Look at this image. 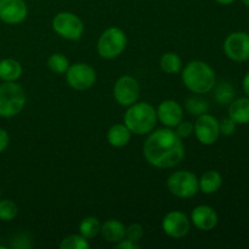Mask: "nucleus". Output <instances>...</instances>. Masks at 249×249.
<instances>
[{
  "mask_svg": "<svg viewBox=\"0 0 249 249\" xmlns=\"http://www.w3.org/2000/svg\"><path fill=\"white\" fill-rule=\"evenodd\" d=\"M143 156L151 165L168 169L179 164L185 157L181 139L170 128L158 129L148 135L143 143Z\"/></svg>",
  "mask_w": 249,
  "mask_h": 249,
  "instance_id": "nucleus-1",
  "label": "nucleus"
},
{
  "mask_svg": "<svg viewBox=\"0 0 249 249\" xmlns=\"http://www.w3.org/2000/svg\"><path fill=\"white\" fill-rule=\"evenodd\" d=\"M182 83L195 94H207L216 84L215 72L208 63L195 60L187 63L182 70Z\"/></svg>",
  "mask_w": 249,
  "mask_h": 249,
  "instance_id": "nucleus-2",
  "label": "nucleus"
},
{
  "mask_svg": "<svg viewBox=\"0 0 249 249\" xmlns=\"http://www.w3.org/2000/svg\"><path fill=\"white\" fill-rule=\"evenodd\" d=\"M157 111L147 102H135L129 106L124 116V124L131 134L145 135L151 133L157 124Z\"/></svg>",
  "mask_w": 249,
  "mask_h": 249,
  "instance_id": "nucleus-3",
  "label": "nucleus"
},
{
  "mask_svg": "<svg viewBox=\"0 0 249 249\" xmlns=\"http://www.w3.org/2000/svg\"><path fill=\"white\" fill-rule=\"evenodd\" d=\"M27 97L23 88L16 82L0 84V117L12 118L24 108Z\"/></svg>",
  "mask_w": 249,
  "mask_h": 249,
  "instance_id": "nucleus-4",
  "label": "nucleus"
},
{
  "mask_svg": "<svg viewBox=\"0 0 249 249\" xmlns=\"http://www.w3.org/2000/svg\"><path fill=\"white\" fill-rule=\"evenodd\" d=\"M126 48V36L118 27H109L100 36L97 53L102 58L112 60L122 55Z\"/></svg>",
  "mask_w": 249,
  "mask_h": 249,
  "instance_id": "nucleus-5",
  "label": "nucleus"
},
{
  "mask_svg": "<svg viewBox=\"0 0 249 249\" xmlns=\"http://www.w3.org/2000/svg\"><path fill=\"white\" fill-rule=\"evenodd\" d=\"M168 190L179 198H191L199 191L198 179L189 170H179L168 178Z\"/></svg>",
  "mask_w": 249,
  "mask_h": 249,
  "instance_id": "nucleus-6",
  "label": "nucleus"
},
{
  "mask_svg": "<svg viewBox=\"0 0 249 249\" xmlns=\"http://www.w3.org/2000/svg\"><path fill=\"white\" fill-rule=\"evenodd\" d=\"M53 29L67 40H79L84 33V23L73 12H58L53 18Z\"/></svg>",
  "mask_w": 249,
  "mask_h": 249,
  "instance_id": "nucleus-7",
  "label": "nucleus"
},
{
  "mask_svg": "<svg viewBox=\"0 0 249 249\" xmlns=\"http://www.w3.org/2000/svg\"><path fill=\"white\" fill-rule=\"evenodd\" d=\"M66 79L72 89L84 91L90 89L96 82V72L88 63H74L66 72Z\"/></svg>",
  "mask_w": 249,
  "mask_h": 249,
  "instance_id": "nucleus-8",
  "label": "nucleus"
},
{
  "mask_svg": "<svg viewBox=\"0 0 249 249\" xmlns=\"http://www.w3.org/2000/svg\"><path fill=\"white\" fill-rule=\"evenodd\" d=\"M224 53L235 62L249 60V34L246 32H233L224 41Z\"/></svg>",
  "mask_w": 249,
  "mask_h": 249,
  "instance_id": "nucleus-9",
  "label": "nucleus"
},
{
  "mask_svg": "<svg viewBox=\"0 0 249 249\" xmlns=\"http://www.w3.org/2000/svg\"><path fill=\"white\" fill-rule=\"evenodd\" d=\"M194 133L202 145H213L220 136L219 121L209 113L201 114L194 124Z\"/></svg>",
  "mask_w": 249,
  "mask_h": 249,
  "instance_id": "nucleus-10",
  "label": "nucleus"
},
{
  "mask_svg": "<svg viewBox=\"0 0 249 249\" xmlns=\"http://www.w3.org/2000/svg\"><path fill=\"white\" fill-rule=\"evenodd\" d=\"M113 96L121 106L129 107L138 101L140 96V85L138 80L130 75H123L116 82Z\"/></svg>",
  "mask_w": 249,
  "mask_h": 249,
  "instance_id": "nucleus-11",
  "label": "nucleus"
},
{
  "mask_svg": "<svg viewBox=\"0 0 249 249\" xmlns=\"http://www.w3.org/2000/svg\"><path fill=\"white\" fill-rule=\"evenodd\" d=\"M162 229L165 235L169 237L182 238L189 233L191 229V221L181 212L173 211L163 218Z\"/></svg>",
  "mask_w": 249,
  "mask_h": 249,
  "instance_id": "nucleus-12",
  "label": "nucleus"
},
{
  "mask_svg": "<svg viewBox=\"0 0 249 249\" xmlns=\"http://www.w3.org/2000/svg\"><path fill=\"white\" fill-rule=\"evenodd\" d=\"M28 7L24 0H0V19L6 24L22 23L27 18Z\"/></svg>",
  "mask_w": 249,
  "mask_h": 249,
  "instance_id": "nucleus-13",
  "label": "nucleus"
},
{
  "mask_svg": "<svg viewBox=\"0 0 249 249\" xmlns=\"http://www.w3.org/2000/svg\"><path fill=\"white\" fill-rule=\"evenodd\" d=\"M157 118L167 128H175L184 118L182 107L174 100H165L158 106Z\"/></svg>",
  "mask_w": 249,
  "mask_h": 249,
  "instance_id": "nucleus-14",
  "label": "nucleus"
},
{
  "mask_svg": "<svg viewBox=\"0 0 249 249\" xmlns=\"http://www.w3.org/2000/svg\"><path fill=\"white\" fill-rule=\"evenodd\" d=\"M218 213L212 207L202 204L196 207L191 213V221L196 229L201 231H211L218 225Z\"/></svg>",
  "mask_w": 249,
  "mask_h": 249,
  "instance_id": "nucleus-15",
  "label": "nucleus"
},
{
  "mask_svg": "<svg viewBox=\"0 0 249 249\" xmlns=\"http://www.w3.org/2000/svg\"><path fill=\"white\" fill-rule=\"evenodd\" d=\"M125 228L126 226L122 221L109 219L102 224L100 233L107 242L117 243L125 237Z\"/></svg>",
  "mask_w": 249,
  "mask_h": 249,
  "instance_id": "nucleus-16",
  "label": "nucleus"
},
{
  "mask_svg": "<svg viewBox=\"0 0 249 249\" xmlns=\"http://www.w3.org/2000/svg\"><path fill=\"white\" fill-rule=\"evenodd\" d=\"M229 117L237 124L249 123V97L233 100L229 106Z\"/></svg>",
  "mask_w": 249,
  "mask_h": 249,
  "instance_id": "nucleus-17",
  "label": "nucleus"
},
{
  "mask_svg": "<svg viewBox=\"0 0 249 249\" xmlns=\"http://www.w3.org/2000/svg\"><path fill=\"white\" fill-rule=\"evenodd\" d=\"M131 139V131L125 124H114L107 133V140L113 147H124Z\"/></svg>",
  "mask_w": 249,
  "mask_h": 249,
  "instance_id": "nucleus-18",
  "label": "nucleus"
},
{
  "mask_svg": "<svg viewBox=\"0 0 249 249\" xmlns=\"http://www.w3.org/2000/svg\"><path fill=\"white\" fill-rule=\"evenodd\" d=\"M199 190L206 195L215 194L223 185V177L216 170H208L198 180Z\"/></svg>",
  "mask_w": 249,
  "mask_h": 249,
  "instance_id": "nucleus-19",
  "label": "nucleus"
},
{
  "mask_svg": "<svg viewBox=\"0 0 249 249\" xmlns=\"http://www.w3.org/2000/svg\"><path fill=\"white\" fill-rule=\"evenodd\" d=\"M22 75V66L14 58L0 61V79L4 82H16Z\"/></svg>",
  "mask_w": 249,
  "mask_h": 249,
  "instance_id": "nucleus-20",
  "label": "nucleus"
},
{
  "mask_svg": "<svg viewBox=\"0 0 249 249\" xmlns=\"http://www.w3.org/2000/svg\"><path fill=\"white\" fill-rule=\"evenodd\" d=\"M160 66L162 71L167 74H177L181 71L182 61L180 56L175 53H165L160 57Z\"/></svg>",
  "mask_w": 249,
  "mask_h": 249,
  "instance_id": "nucleus-21",
  "label": "nucleus"
},
{
  "mask_svg": "<svg viewBox=\"0 0 249 249\" xmlns=\"http://www.w3.org/2000/svg\"><path fill=\"white\" fill-rule=\"evenodd\" d=\"M236 90L233 85L229 82H223L216 85L214 90V97L219 105H230L235 100Z\"/></svg>",
  "mask_w": 249,
  "mask_h": 249,
  "instance_id": "nucleus-22",
  "label": "nucleus"
},
{
  "mask_svg": "<svg viewBox=\"0 0 249 249\" xmlns=\"http://www.w3.org/2000/svg\"><path fill=\"white\" fill-rule=\"evenodd\" d=\"M100 230H101V224H100L99 219L95 216H88V218L83 219L82 223L79 224L80 235L88 240L96 237L100 233Z\"/></svg>",
  "mask_w": 249,
  "mask_h": 249,
  "instance_id": "nucleus-23",
  "label": "nucleus"
},
{
  "mask_svg": "<svg viewBox=\"0 0 249 249\" xmlns=\"http://www.w3.org/2000/svg\"><path fill=\"white\" fill-rule=\"evenodd\" d=\"M185 107H186V111L189 112L191 116H196V117L207 113L209 109L208 102H207L204 99H202V97H198V96H194L187 99Z\"/></svg>",
  "mask_w": 249,
  "mask_h": 249,
  "instance_id": "nucleus-24",
  "label": "nucleus"
},
{
  "mask_svg": "<svg viewBox=\"0 0 249 249\" xmlns=\"http://www.w3.org/2000/svg\"><path fill=\"white\" fill-rule=\"evenodd\" d=\"M48 66L56 74H63L70 68V61L62 53H53L48 58Z\"/></svg>",
  "mask_w": 249,
  "mask_h": 249,
  "instance_id": "nucleus-25",
  "label": "nucleus"
},
{
  "mask_svg": "<svg viewBox=\"0 0 249 249\" xmlns=\"http://www.w3.org/2000/svg\"><path fill=\"white\" fill-rule=\"evenodd\" d=\"M61 249H89L90 243L88 238L83 237L82 235H70L62 240L60 243Z\"/></svg>",
  "mask_w": 249,
  "mask_h": 249,
  "instance_id": "nucleus-26",
  "label": "nucleus"
},
{
  "mask_svg": "<svg viewBox=\"0 0 249 249\" xmlns=\"http://www.w3.org/2000/svg\"><path fill=\"white\" fill-rule=\"evenodd\" d=\"M18 213L17 204L11 199H0V220L11 221Z\"/></svg>",
  "mask_w": 249,
  "mask_h": 249,
  "instance_id": "nucleus-27",
  "label": "nucleus"
},
{
  "mask_svg": "<svg viewBox=\"0 0 249 249\" xmlns=\"http://www.w3.org/2000/svg\"><path fill=\"white\" fill-rule=\"evenodd\" d=\"M33 246L32 242V237L29 236V233L27 232H19L12 237L11 243H10V247L15 249H29Z\"/></svg>",
  "mask_w": 249,
  "mask_h": 249,
  "instance_id": "nucleus-28",
  "label": "nucleus"
},
{
  "mask_svg": "<svg viewBox=\"0 0 249 249\" xmlns=\"http://www.w3.org/2000/svg\"><path fill=\"white\" fill-rule=\"evenodd\" d=\"M143 236V228L140 224H130L125 228V238L138 243Z\"/></svg>",
  "mask_w": 249,
  "mask_h": 249,
  "instance_id": "nucleus-29",
  "label": "nucleus"
},
{
  "mask_svg": "<svg viewBox=\"0 0 249 249\" xmlns=\"http://www.w3.org/2000/svg\"><path fill=\"white\" fill-rule=\"evenodd\" d=\"M237 123L230 117H226L223 121L219 122V128H220V134L225 136H231L236 131Z\"/></svg>",
  "mask_w": 249,
  "mask_h": 249,
  "instance_id": "nucleus-30",
  "label": "nucleus"
},
{
  "mask_svg": "<svg viewBox=\"0 0 249 249\" xmlns=\"http://www.w3.org/2000/svg\"><path fill=\"white\" fill-rule=\"evenodd\" d=\"M175 128H177L175 133L178 134V136H179L180 139L189 138V136L192 135V133H194V124H192L191 122L181 121Z\"/></svg>",
  "mask_w": 249,
  "mask_h": 249,
  "instance_id": "nucleus-31",
  "label": "nucleus"
},
{
  "mask_svg": "<svg viewBox=\"0 0 249 249\" xmlns=\"http://www.w3.org/2000/svg\"><path fill=\"white\" fill-rule=\"evenodd\" d=\"M117 249H139L140 246L136 242H133V241L128 240V238L124 237L123 240H121L119 242H117L116 245Z\"/></svg>",
  "mask_w": 249,
  "mask_h": 249,
  "instance_id": "nucleus-32",
  "label": "nucleus"
},
{
  "mask_svg": "<svg viewBox=\"0 0 249 249\" xmlns=\"http://www.w3.org/2000/svg\"><path fill=\"white\" fill-rule=\"evenodd\" d=\"M10 142V138H9V134L5 129L0 128V153L4 152L5 150L7 148Z\"/></svg>",
  "mask_w": 249,
  "mask_h": 249,
  "instance_id": "nucleus-33",
  "label": "nucleus"
},
{
  "mask_svg": "<svg viewBox=\"0 0 249 249\" xmlns=\"http://www.w3.org/2000/svg\"><path fill=\"white\" fill-rule=\"evenodd\" d=\"M242 87H243V91H245L246 95L249 97V72H247V74H246L245 78H243Z\"/></svg>",
  "mask_w": 249,
  "mask_h": 249,
  "instance_id": "nucleus-34",
  "label": "nucleus"
},
{
  "mask_svg": "<svg viewBox=\"0 0 249 249\" xmlns=\"http://www.w3.org/2000/svg\"><path fill=\"white\" fill-rule=\"evenodd\" d=\"M218 4H221V5H230L232 4V2H235L236 0H215Z\"/></svg>",
  "mask_w": 249,
  "mask_h": 249,
  "instance_id": "nucleus-35",
  "label": "nucleus"
},
{
  "mask_svg": "<svg viewBox=\"0 0 249 249\" xmlns=\"http://www.w3.org/2000/svg\"><path fill=\"white\" fill-rule=\"evenodd\" d=\"M241 1H242V4H245L246 6L249 7V0H241Z\"/></svg>",
  "mask_w": 249,
  "mask_h": 249,
  "instance_id": "nucleus-36",
  "label": "nucleus"
},
{
  "mask_svg": "<svg viewBox=\"0 0 249 249\" xmlns=\"http://www.w3.org/2000/svg\"><path fill=\"white\" fill-rule=\"evenodd\" d=\"M6 247H4V246H0V249H5Z\"/></svg>",
  "mask_w": 249,
  "mask_h": 249,
  "instance_id": "nucleus-37",
  "label": "nucleus"
},
{
  "mask_svg": "<svg viewBox=\"0 0 249 249\" xmlns=\"http://www.w3.org/2000/svg\"><path fill=\"white\" fill-rule=\"evenodd\" d=\"M0 196H1V191H0Z\"/></svg>",
  "mask_w": 249,
  "mask_h": 249,
  "instance_id": "nucleus-38",
  "label": "nucleus"
}]
</instances>
